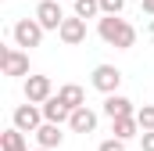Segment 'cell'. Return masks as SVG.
I'll return each mask as SVG.
<instances>
[{
    "label": "cell",
    "mask_w": 154,
    "mask_h": 151,
    "mask_svg": "<svg viewBox=\"0 0 154 151\" xmlns=\"http://www.w3.org/2000/svg\"><path fill=\"white\" fill-rule=\"evenodd\" d=\"M97 33L104 43H111L118 50H129V47H136V29L125 22V18H118V14H104L100 22H97Z\"/></svg>",
    "instance_id": "cell-1"
},
{
    "label": "cell",
    "mask_w": 154,
    "mask_h": 151,
    "mask_svg": "<svg viewBox=\"0 0 154 151\" xmlns=\"http://www.w3.org/2000/svg\"><path fill=\"white\" fill-rule=\"evenodd\" d=\"M14 43L18 47H25V50H32V47H39L43 43V25H39V18H22V22H14Z\"/></svg>",
    "instance_id": "cell-2"
},
{
    "label": "cell",
    "mask_w": 154,
    "mask_h": 151,
    "mask_svg": "<svg viewBox=\"0 0 154 151\" xmlns=\"http://www.w3.org/2000/svg\"><path fill=\"white\" fill-rule=\"evenodd\" d=\"M11 119H14V126H18V130H25V133H36L39 126L47 122V119H43V108H36L32 101H29V104H18Z\"/></svg>",
    "instance_id": "cell-3"
},
{
    "label": "cell",
    "mask_w": 154,
    "mask_h": 151,
    "mask_svg": "<svg viewBox=\"0 0 154 151\" xmlns=\"http://www.w3.org/2000/svg\"><path fill=\"white\" fill-rule=\"evenodd\" d=\"M0 65H4V76H29V54L18 50V47H4Z\"/></svg>",
    "instance_id": "cell-4"
},
{
    "label": "cell",
    "mask_w": 154,
    "mask_h": 151,
    "mask_svg": "<svg viewBox=\"0 0 154 151\" xmlns=\"http://www.w3.org/2000/svg\"><path fill=\"white\" fill-rule=\"evenodd\" d=\"M57 36H61L65 47H79V43L86 40V18H79V14L65 18V22H61V29H57Z\"/></svg>",
    "instance_id": "cell-5"
},
{
    "label": "cell",
    "mask_w": 154,
    "mask_h": 151,
    "mask_svg": "<svg viewBox=\"0 0 154 151\" xmlns=\"http://www.w3.org/2000/svg\"><path fill=\"white\" fill-rule=\"evenodd\" d=\"M36 18H39V25L43 29H61V22H65V11H61V4L57 0H39V7H36Z\"/></svg>",
    "instance_id": "cell-6"
},
{
    "label": "cell",
    "mask_w": 154,
    "mask_h": 151,
    "mask_svg": "<svg viewBox=\"0 0 154 151\" xmlns=\"http://www.w3.org/2000/svg\"><path fill=\"white\" fill-rule=\"evenodd\" d=\"M50 94H54V86H50V76H25V101L43 104Z\"/></svg>",
    "instance_id": "cell-7"
},
{
    "label": "cell",
    "mask_w": 154,
    "mask_h": 151,
    "mask_svg": "<svg viewBox=\"0 0 154 151\" xmlns=\"http://www.w3.org/2000/svg\"><path fill=\"white\" fill-rule=\"evenodd\" d=\"M118 83H122V72H118L115 65H97V69H93V86H97L100 94H115Z\"/></svg>",
    "instance_id": "cell-8"
},
{
    "label": "cell",
    "mask_w": 154,
    "mask_h": 151,
    "mask_svg": "<svg viewBox=\"0 0 154 151\" xmlns=\"http://www.w3.org/2000/svg\"><path fill=\"white\" fill-rule=\"evenodd\" d=\"M39 108H43V119H47V122H68V119H72V108L61 101V94H50Z\"/></svg>",
    "instance_id": "cell-9"
},
{
    "label": "cell",
    "mask_w": 154,
    "mask_h": 151,
    "mask_svg": "<svg viewBox=\"0 0 154 151\" xmlns=\"http://www.w3.org/2000/svg\"><path fill=\"white\" fill-rule=\"evenodd\" d=\"M104 115H108V119H122V115H136V108H133L129 97H122V94H108V97H104Z\"/></svg>",
    "instance_id": "cell-10"
},
{
    "label": "cell",
    "mask_w": 154,
    "mask_h": 151,
    "mask_svg": "<svg viewBox=\"0 0 154 151\" xmlns=\"http://www.w3.org/2000/svg\"><path fill=\"white\" fill-rule=\"evenodd\" d=\"M61 140H65V133H61V122H43L36 130V144L39 148H61Z\"/></svg>",
    "instance_id": "cell-11"
},
{
    "label": "cell",
    "mask_w": 154,
    "mask_h": 151,
    "mask_svg": "<svg viewBox=\"0 0 154 151\" xmlns=\"http://www.w3.org/2000/svg\"><path fill=\"white\" fill-rule=\"evenodd\" d=\"M68 126H72L75 133H93V130H97V112L82 104V108H75V112H72V119H68Z\"/></svg>",
    "instance_id": "cell-12"
},
{
    "label": "cell",
    "mask_w": 154,
    "mask_h": 151,
    "mask_svg": "<svg viewBox=\"0 0 154 151\" xmlns=\"http://www.w3.org/2000/svg\"><path fill=\"white\" fill-rule=\"evenodd\" d=\"M0 148L4 151H29L25 148V130H18V126L4 130V133H0Z\"/></svg>",
    "instance_id": "cell-13"
},
{
    "label": "cell",
    "mask_w": 154,
    "mask_h": 151,
    "mask_svg": "<svg viewBox=\"0 0 154 151\" xmlns=\"http://www.w3.org/2000/svg\"><path fill=\"white\" fill-rule=\"evenodd\" d=\"M57 94H61V101H65V104H68L72 112L86 104V94H82V86H79V83H65V86H61Z\"/></svg>",
    "instance_id": "cell-14"
},
{
    "label": "cell",
    "mask_w": 154,
    "mask_h": 151,
    "mask_svg": "<svg viewBox=\"0 0 154 151\" xmlns=\"http://www.w3.org/2000/svg\"><path fill=\"white\" fill-rule=\"evenodd\" d=\"M111 126H115V137H122V140H129V137H136V133H140V122H136V115L111 119Z\"/></svg>",
    "instance_id": "cell-15"
},
{
    "label": "cell",
    "mask_w": 154,
    "mask_h": 151,
    "mask_svg": "<svg viewBox=\"0 0 154 151\" xmlns=\"http://www.w3.org/2000/svg\"><path fill=\"white\" fill-rule=\"evenodd\" d=\"M75 14H79V18H93V14H104V11H100V0H75Z\"/></svg>",
    "instance_id": "cell-16"
},
{
    "label": "cell",
    "mask_w": 154,
    "mask_h": 151,
    "mask_svg": "<svg viewBox=\"0 0 154 151\" xmlns=\"http://www.w3.org/2000/svg\"><path fill=\"white\" fill-rule=\"evenodd\" d=\"M136 122H140V133H143V130H154V104L136 108Z\"/></svg>",
    "instance_id": "cell-17"
},
{
    "label": "cell",
    "mask_w": 154,
    "mask_h": 151,
    "mask_svg": "<svg viewBox=\"0 0 154 151\" xmlns=\"http://www.w3.org/2000/svg\"><path fill=\"white\" fill-rule=\"evenodd\" d=\"M122 7H125V0H100V11L104 14H118Z\"/></svg>",
    "instance_id": "cell-18"
},
{
    "label": "cell",
    "mask_w": 154,
    "mask_h": 151,
    "mask_svg": "<svg viewBox=\"0 0 154 151\" xmlns=\"http://www.w3.org/2000/svg\"><path fill=\"white\" fill-rule=\"evenodd\" d=\"M97 151H125V140H122V137H111V140H104Z\"/></svg>",
    "instance_id": "cell-19"
},
{
    "label": "cell",
    "mask_w": 154,
    "mask_h": 151,
    "mask_svg": "<svg viewBox=\"0 0 154 151\" xmlns=\"http://www.w3.org/2000/svg\"><path fill=\"white\" fill-rule=\"evenodd\" d=\"M140 148H143V151H154V130H143V133H140Z\"/></svg>",
    "instance_id": "cell-20"
},
{
    "label": "cell",
    "mask_w": 154,
    "mask_h": 151,
    "mask_svg": "<svg viewBox=\"0 0 154 151\" xmlns=\"http://www.w3.org/2000/svg\"><path fill=\"white\" fill-rule=\"evenodd\" d=\"M143 11H147V14H154V0H143Z\"/></svg>",
    "instance_id": "cell-21"
},
{
    "label": "cell",
    "mask_w": 154,
    "mask_h": 151,
    "mask_svg": "<svg viewBox=\"0 0 154 151\" xmlns=\"http://www.w3.org/2000/svg\"><path fill=\"white\" fill-rule=\"evenodd\" d=\"M36 151H50V148H36Z\"/></svg>",
    "instance_id": "cell-22"
}]
</instances>
